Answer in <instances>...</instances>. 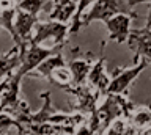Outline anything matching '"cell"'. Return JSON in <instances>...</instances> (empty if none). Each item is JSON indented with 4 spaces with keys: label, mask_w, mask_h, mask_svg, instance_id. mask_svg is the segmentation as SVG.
I'll list each match as a JSON object with an SVG mask.
<instances>
[{
    "label": "cell",
    "mask_w": 151,
    "mask_h": 135,
    "mask_svg": "<svg viewBox=\"0 0 151 135\" xmlns=\"http://www.w3.org/2000/svg\"><path fill=\"white\" fill-rule=\"evenodd\" d=\"M46 2L47 0H21V2H17V8L30 13L33 16H38Z\"/></svg>",
    "instance_id": "21"
},
{
    "label": "cell",
    "mask_w": 151,
    "mask_h": 135,
    "mask_svg": "<svg viewBox=\"0 0 151 135\" xmlns=\"http://www.w3.org/2000/svg\"><path fill=\"white\" fill-rule=\"evenodd\" d=\"M94 61L91 60V54H88L85 58H79V57H73L68 61V66L73 72V85H82L87 83L88 74L91 71Z\"/></svg>",
    "instance_id": "11"
},
{
    "label": "cell",
    "mask_w": 151,
    "mask_h": 135,
    "mask_svg": "<svg viewBox=\"0 0 151 135\" xmlns=\"http://www.w3.org/2000/svg\"><path fill=\"white\" fill-rule=\"evenodd\" d=\"M127 46L134 52V63H139V58H146L151 63V30L143 29H134L131 30Z\"/></svg>",
    "instance_id": "8"
},
{
    "label": "cell",
    "mask_w": 151,
    "mask_h": 135,
    "mask_svg": "<svg viewBox=\"0 0 151 135\" xmlns=\"http://www.w3.org/2000/svg\"><path fill=\"white\" fill-rule=\"evenodd\" d=\"M150 66L146 58H140V63H135L132 68H116L113 71V77L110 79V85L107 93H118V94H127L131 83L142 74L143 69Z\"/></svg>",
    "instance_id": "6"
},
{
    "label": "cell",
    "mask_w": 151,
    "mask_h": 135,
    "mask_svg": "<svg viewBox=\"0 0 151 135\" xmlns=\"http://www.w3.org/2000/svg\"><path fill=\"white\" fill-rule=\"evenodd\" d=\"M145 27L151 30V8H150V11H148V16H146V25Z\"/></svg>",
    "instance_id": "23"
},
{
    "label": "cell",
    "mask_w": 151,
    "mask_h": 135,
    "mask_svg": "<svg viewBox=\"0 0 151 135\" xmlns=\"http://www.w3.org/2000/svg\"><path fill=\"white\" fill-rule=\"evenodd\" d=\"M36 22H38V16H33L30 13L17 8L16 16H14V30H16L14 44H17L21 47V50H24L30 44V41L33 38V29H35Z\"/></svg>",
    "instance_id": "7"
},
{
    "label": "cell",
    "mask_w": 151,
    "mask_h": 135,
    "mask_svg": "<svg viewBox=\"0 0 151 135\" xmlns=\"http://www.w3.org/2000/svg\"><path fill=\"white\" fill-rule=\"evenodd\" d=\"M60 47H63V46H54V47H50V49H46V47H41L40 44H35L30 41V44H28L24 50H21L22 61H21V66L14 71V74H17V76H21V77L28 76V74H30L33 69H36L38 64H41L47 57L60 52Z\"/></svg>",
    "instance_id": "5"
},
{
    "label": "cell",
    "mask_w": 151,
    "mask_h": 135,
    "mask_svg": "<svg viewBox=\"0 0 151 135\" xmlns=\"http://www.w3.org/2000/svg\"><path fill=\"white\" fill-rule=\"evenodd\" d=\"M61 90L76 99V102L71 105V111H77L87 116L90 134H101V119L98 115V101L99 97H102L101 93L94 90L90 83H82V85L71 83Z\"/></svg>",
    "instance_id": "1"
},
{
    "label": "cell",
    "mask_w": 151,
    "mask_h": 135,
    "mask_svg": "<svg viewBox=\"0 0 151 135\" xmlns=\"http://www.w3.org/2000/svg\"><path fill=\"white\" fill-rule=\"evenodd\" d=\"M21 82H22V77L13 72L11 77H9L8 88L5 90L2 99H0V111H9L19 102V99H21V97H19V93H21Z\"/></svg>",
    "instance_id": "13"
},
{
    "label": "cell",
    "mask_w": 151,
    "mask_h": 135,
    "mask_svg": "<svg viewBox=\"0 0 151 135\" xmlns=\"http://www.w3.org/2000/svg\"><path fill=\"white\" fill-rule=\"evenodd\" d=\"M16 11H17L16 0H0V27L11 35L13 41H16V30H14Z\"/></svg>",
    "instance_id": "15"
},
{
    "label": "cell",
    "mask_w": 151,
    "mask_h": 135,
    "mask_svg": "<svg viewBox=\"0 0 151 135\" xmlns=\"http://www.w3.org/2000/svg\"><path fill=\"white\" fill-rule=\"evenodd\" d=\"M134 104L127 101L124 94L118 93H107L104 96L101 105H98V115L101 119V134L106 132V129L118 118H126L132 110Z\"/></svg>",
    "instance_id": "3"
},
{
    "label": "cell",
    "mask_w": 151,
    "mask_h": 135,
    "mask_svg": "<svg viewBox=\"0 0 151 135\" xmlns=\"http://www.w3.org/2000/svg\"><path fill=\"white\" fill-rule=\"evenodd\" d=\"M47 80H50L54 85H57L58 88H65L66 85H71V83H73V72H71L68 64L58 66V68H55L54 71L49 74Z\"/></svg>",
    "instance_id": "18"
},
{
    "label": "cell",
    "mask_w": 151,
    "mask_h": 135,
    "mask_svg": "<svg viewBox=\"0 0 151 135\" xmlns=\"http://www.w3.org/2000/svg\"><path fill=\"white\" fill-rule=\"evenodd\" d=\"M134 19L129 14H124V13H120V14L112 16L110 19H107L104 24H106L107 30H109V39L115 41L118 44L126 43L127 38H129L131 33V21Z\"/></svg>",
    "instance_id": "9"
},
{
    "label": "cell",
    "mask_w": 151,
    "mask_h": 135,
    "mask_svg": "<svg viewBox=\"0 0 151 135\" xmlns=\"http://www.w3.org/2000/svg\"><path fill=\"white\" fill-rule=\"evenodd\" d=\"M94 2L96 0H77V8H76V13L73 16V21H71V25H69V35H76L82 29L80 27V19H82L85 10H88Z\"/></svg>",
    "instance_id": "19"
},
{
    "label": "cell",
    "mask_w": 151,
    "mask_h": 135,
    "mask_svg": "<svg viewBox=\"0 0 151 135\" xmlns=\"http://www.w3.org/2000/svg\"><path fill=\"white\" fill-rule=\"evenodd\" d=\"M132 6L134 5H139V3H151V0H131Z\"/></svg>",
    "instance_id": "24"
},
{
    "label": "cell",
    "mask_w": 151,
    "mask_h": 135,
    "mask_svg": "<svg viewBox=\"0 0 151 135\" xmlns=\"http://www.w3.org/2000/svg\"><path fill=\"white\" fill-rule=\"evenodd\" d=\"M22 57H21V47L14 44L9 50L0 55V79L13 74L16 69L21 66Z\"/></svg>",
    "instance_id": "16"
},
{
    "label": "cell",
    "mask_w": 151,
    "mask_h": 135,
    "mask_svg": "<svg viewBox=\"0 0 151 135\" xmlns=\"http://www.w3.org/2000/svg\"><path fill=\"white\" fill-rule=\"evenodd\" d=\"M87 83H90L94 90L101 93L102 97L107 94V88L110 85V77L106 72V57H104V54L94 61L91 71L88 74Z\"/></svg>",
    "instance_id": "10"
},
{
    "label": "cell",
    "mask_w": 151,
    "mask_h": 135,
    "mask_svg": "<svg viewBox=\"0 0 151 135\" xmlns=\"http://www.w3.org/2000/svg\"><path fill=\"white\" fill-rule=\"evenodd\" d=\"M146 135H151V129L148 130V132H146Z\"/></svg>",
    "instance_id": "25"
},
{
    "label": "cell",
    "mask_w": 151,
    "mask_h": 135,
    "mask_svg": "<svg viewBox=\"0 0 151 135\" xmlns=\"http://www.w3.org/2000/svg\"><path fill=\"white\" fill-rule=\"evenodd\" d=\"M65 64H68V63H66V60H65V57H63L60 52H57V54H54V55H50V57H47L41 64H38V68L33 69V71L28 74V76L47 79V77H49V74L54 71L55 68L65 66Z\"/></svg>",
    "instance_id": "17"
},
{
    "label": "cell",
    "mask_w": 151,
    "mask_h": 135,
    "mask_svg": "<svg viewBox=\"0 0 151 135\" xmlns=\"http://www.w3.org/2000/svg\"><path fill=\"white\" fill-rule=\"evenodd\" d=\"M52 13L49 14V21H58L69 24L77 8V0H52Z\"/></svg>",
    "instance_id": "14"
},
{
    "label": "cell",
    "mask_w": 151,
    "mask_h": 135,
    "mask_svg": "<svg viewBox=\"0 0 151 135\" xmlns=\"http://www.w3.org/2000/svg\"><path fill=\"white\" fill-rule=\"evenodd\" d=\"M9 127H16V130H17V127H19L17 119L13 115L6 113V111H0V132H5Z\"/></svg>",
    "instance_id": "22"
},
{
    "label": "cell",
    "mask_w": 151,
    "mask_h": 135,
    "mask_svg": "<svg viewBox=\"0 0 151 135\" xmlns=\"http://www.w3.org/2000/svg\"><path fill=\"white\" fill-rule=\"evenodd\" d=\"M135 134H146L151 129V107H137L134 105L129 115L126 116Z\"/></svg>",
    "instance_id": "12"
},
{
    "label": "cell",
    "mask_w": 151,
    "mask_h": 135,
    "mask_svg": "<svg viewBox=\"0 0 151 135\" xmlns=\"http://www.w3.org/2000/svg\"><path fill=\"white\" fill-rule=\"evenodd\" d=\"M120 13L129 14L134 19L139 17V14L132 10L131 0H96L90 6L88 13H83L82 19H80V27H87L88 24H91L94 21L106 22L112 16L120 14Z\"/></svg>",
    "instance_id": "2"
},
{
    "label": "cell",
    "mask_w": 151,
    "mask_h": 135,
    "mask_svg": "<svg viewBox=\"0 0 151 135\" xmlns=\"http://www.w3.org/2000/svg\"><path fill=\"white\" fill-rule=\"evenodd\" d=\"M104 134H120V135H126V134H135V130L132 129V126L129 124V121L126 118H118L106 129Z\"/></svg>",
    "instance_id": "20"
},
{
    "label": "cell",
    "mask_w": 151,
    "mask_h": 135,
    "mask_svg": "<svg viewBox=\"0 0 151 135\" xmlns=\"http://www.w3.org/2000/svg\"><path fill=\"white\" fill-rule=\"evenodd\" d=\"M69 35V25L58 21H49L41 22L38 21L33 29V38L32 43L41 44L44 41H52L54 46H63L66 41V36Z\"/></svg>",
    "instance_id": "4"
}]
</instances>
